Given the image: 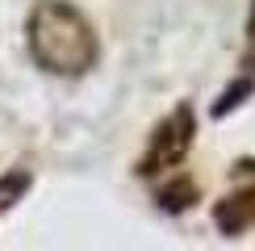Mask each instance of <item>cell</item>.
Segmentation results:
<instances>
[{"label": "cell", "instance_id": "cell-4", "mask_svg": "<svg viewBox=\"0 0 255 251\" xmlns=\"http://www.w3.org/2000/svg\"><path fill=\"white\" fill-rule=\"evenodd\" d=\"M155 197H159V205H163L167 214H180V209H188V205L197 201V184L188 180V176H176V180L159 184Z\"/></svg>", "mask_w": 255, "mask_h": 251}, {"label": "cell", "instance_id": "cell-2", "mask_svg": "<svg viewBox=\"0 0 255 251\" xmlns=\"http://www.w3.org/2000/svg\"><path fill=\"white\" fill-rule=\"evenodd\" d=\"M193 134H197V118H193V109H188V105H176V109L155 126L151 142H146L142 159H138V176L155 180V176L176 172V167L184 163L188 146H193Z\"/></svg>", "mask_w": 255, "mask_h": 251}, {"label": "cell", "instance_id": "cell-1", "mask_svg": "<svg viewBox=\"0 0 255 251\" xmlns=\"http://www.w3.org/2000/svg\"><path fill=\"white\" fill-rule=\"evenodd\" d=\"M25 46L42 71L80 80L97 67L101 38L71 0H38L25 17Z\"/></svg>", "mask_w": 255, "mask_h": 251}, {"label": "cell", "instance_id": "cell-3", "mask_svg": "<svg viewBox=\"0 0 255 251\" xmlns=\"http://www.w3.org/2000/svg\"><path fill=\"white\" fill-rule=\"evenodd\" d=\"M251 84H255V4H251V17H247V50H243V80H239L230 92H222V105H218L214 113L235 109V105H239V97L251 88Z\"/></svg>", "mask_w": 255, "mask_h": 251}, {"label": "cell", "instance_id": "cell-5", "mask_svg": "<svg viewBox=\"0 0 255 251\" xmlns=\"http://www.w3.org/2000/svg\"><path fill=\"white\" fill-rule=\"evenodd\" d=\"M29 184H34L29 167H17V172H4V176H0V214H4V209H13L21 197L29 193Z\"/></svg>", "mask_w": 255, "mask_h": 251}]
</instances>
